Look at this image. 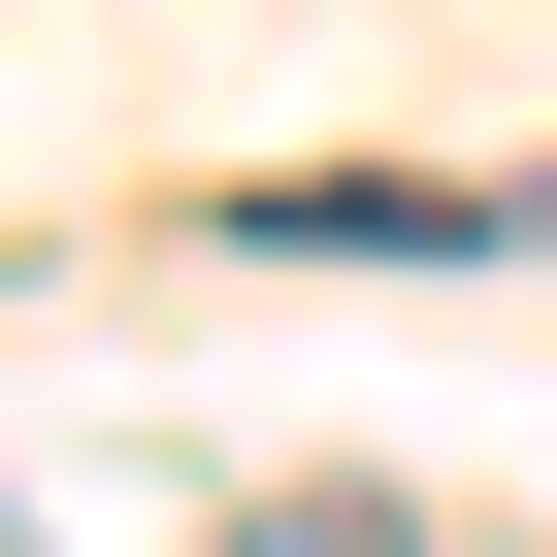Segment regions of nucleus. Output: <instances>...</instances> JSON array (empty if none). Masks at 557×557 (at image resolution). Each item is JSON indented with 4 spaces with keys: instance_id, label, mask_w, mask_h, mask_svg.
Wrapping results in <instances>:
<instances>
[{
    "instance_id": "nucleus-1",
    "label": "nucleus",
    "mask_w": 557,
    "mask_h": 557,
    "mask_svg": "<svg viewBox=\"0 0 557 557\" xmlns=\"http://www.w3.org/2000/svg\"><path fill=\"white\" fill-rule=\"evenodd\" d=\"M230 557H426L394 492H230Z\"/></svg>"
}]
</instances>
